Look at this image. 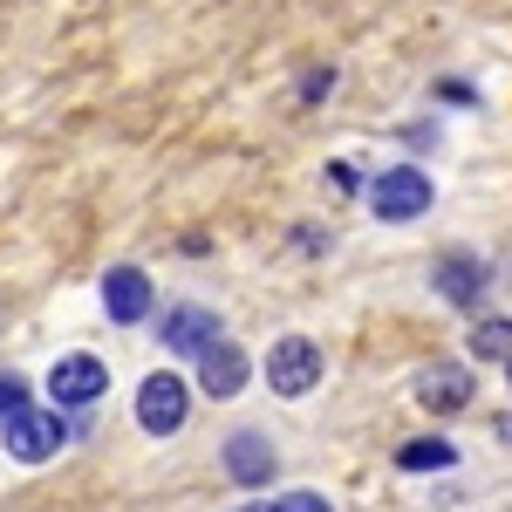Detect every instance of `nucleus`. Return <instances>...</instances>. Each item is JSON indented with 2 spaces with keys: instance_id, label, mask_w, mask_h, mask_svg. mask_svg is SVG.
Instances as JSON below:
<instances>
[{
  "instance_id": "nucleus-1",
  "label": "nucleus",
  "mask_w": 512,
  "mask_h": 512,
  "mask_svg": "<svg viewBox=\"0 0 512 512\" xmlns=\"http://www.w3.org/2000/svg\"><path fill=\"white\" fill-rule=\"evenodd\" d=\"M424 205H431V178H424L417 164H390V171L369 185V212H376V219H390V226L424 219Z\"/></svg>"
},
{
  "instance_id": "nucleus-13",
  "label": "nucleus",
  "mask_w": 512,
  "mask_h": 512,
  "mask_svg": "<svg viewBox=\"0 0 512 512\" xmlns=\"http://www.w3.org/2000/svg\"><path fill=\"white\" fill-rule=\"evenodd\" d=\"M472 355H492V362L506 355L512 362V321H478L472 328Z\"/></svg>"
},
{
  "instance_id": "nucleus-5",
  "label": "nucleus",
  "mask_w": 512,
  "mask_h": 512,
  "mask_svg": "<svg viewBox=\"0 0 512 512\" xmlns=\"http://www.w3.org/2000/svg\"><path fill=\"white\" fill-rule=\"evenodd\" d=\"M103 390H110V369H103L96 355H62V362L48 369V396H55V410H89Z\"/></svg>"
},
{
  "instance_id": "nucleus-6",
  "label": "nucleus",
  "mask_w": 512,
  "mask_h": 512,
  "mask_svg": "<svg viewBox=\"0 0 512 512\" xmlns=\"http://www.w3.org/2000/svg\"><path fill=\"white\" fill-rule=\"evenodd\" d=\"M212 342H226V328H219L212 308H192V301H185V308L164 315V349H171V355H192V362H198Z\"/></svg>"
},
{
  "instance_id": "nucleus-12",
  "label": "nucleus",
  "mask_w": 512,
  "mask_h": 512,
  "mask_svg": "<svg viewBox=\"0 0 512 512\" xmlns=\"http://www.w3.org/2000/svg\"><path fill=\"white\" fill-rule=\"evenodd\" d=\"M396 465H403V472H451L458 451H451V437H410V444L396 451Z\"/></svg>"
},
{
  "instance_id": "nucleus-7",
  "label": "nucleus",
  "mask_w": 512,
  "mask_h": 512,
  "mask_svg": "<svg viewBox=\"0 0 512 512\" xmlns=\"http://www.w3.org/2000/svg\"><path fill=\"white\" fill-rule=\"evenodd\" d=\"M103 308H110V321L137 328V321L151 315V274L144 267H110L103 274Z\"/></svg>"
},
{
  "instance_id": "nucleus-10",
  "label": "nucleus",
  "mask_w": 512,
  "mask_h": 512,
  "mask_svg": "<svg viewBox=\"0 0 512 512\" xmlns=\"http://www.w3.org/2000/svg\"><path fill=\"white\" fill-rule=\"evenodd\" d=\"M437 294H444L451 308H478V294H485V260H472V253L437 260Z\"/></svg>"
},
{
  "instance_id": "nucleus-9",
  "label": "nucleus",
  "mask_w": 512,
  "mask_h": 512,
  "mask_svg": "<svg viewBox=\"0 0 512 512\" xmlns=\"http://www.w3.org/2000/svg\"><path fill=\"white\" fill-rule=\"evenodd\" d=\"M417 403L437 410V417H451V410H465L472 403V369H458V362H437L417 376Z\"/></svg>"
},
{
  "instance_id": "nucleus-17",
  "label": "nucleus",
  "mask_w": 512,
  "mask_h": 512,
  "mask_svg": "<svg viewBox=\"0 0 512 512\" xmlns=\"http://www.w3.org/2000/svg\"><path fill=\"white\" fill-rule=\"evenodd\" d=\"M239 512H274V506H239Z\"/></svg>"
},
{
  "instance_id": "nucleus-3",
  "label": "nucleus",
  "mask_w": 512,
  "mask_h": 512,
  "mask_svg": "<svg viewBox=\"0 0 512 512\" xmlns=\"http://www.w3.org/2000/svg\"><path fill=\"white\" fill-rule=\"evenodd\" d=\"M185 417H192V390L164 369V376H144V390H137V424L151 437H171L185 431Z\"/></svg>"
},
{
  "instance_id": "nucleus-14",
  "label": "nucleus",
  "mask_w": 512,
  "mask_h": 512,
  "mask_svg": "<svg viewBox=\"0 0 512 512\" xmlns=\"http://www.w3.org/2000/svg\"><path fill=\"white\" fill-rule=\"evenodd\" d=\"M21 410H28V383H21L14 369H0V431H7Z\"/></svg>"
},
{
  "instance_id": "nucleus-18",
  "label": "nucleus",
  "mask_w": 512,
  "mask_h": 512,
  "mask_svg": "<svg viewBox=\"0 0 512 512\" xmlns=\"http://www.w3.org/2000/svg\"><path fill=\"white\" fill-rule=\"evenodd\" d=\"M506 376H512V369H506Z\"/></svg>"
},
{
  "instance_id": "nucleus-16",
  "label": "nucleus",
  "mask_w": 512,
  "mask_h": 512,
  "mask_svg": "<svg viewBox=\"0 0 512 512\" xmlns=\"http://www.w3.org/2000/svg\"><path fill=\"white\" fill-rule=\"evenodd\" d=\"M499 431H506V437H512V417H499Z\"/></svg>"
},
{
  "instance_id": "nucleus-4",
  "label": "nucleus",
  "mask_w": 512,
  "mask_h": 512,
  "mask_svg": "<svg viewBox=\"0 0 512 512\" xmlns=\"http://www.w3.org/2000/svg\"><path fill=\"white\" fill-rule=\"evenodd\" d=\"M0 437H7V458H21V465H41V458H55V451L69 444V424H62L55 410H35V403H28V410H21V417H14V424H7Z\"/></svg>"
},
{
  "instance_id": "nucleus-15",
  "label": "nucleus",
  "mask_w": 512,
  "mask_h": 512,
  "mask_svg": "<svg viewBox=\"0 0 512 512\" xmlns=\"http://www.w3.org/2000/svg\"><path fill=\"white\" fill-rule=\"evenodd\" d=\"M274 512H328V499L321 492H287V499H274Z\"/></svg>"
},
{
  "instance_id": "nucleus-2",
  "label": "nucleus",
  "mask_w": 512,
  "mask_h": 512,
  "mask_svg": "<svg viewBox=\"0 0 512 512\" xmlns=\"http://www.w3.org/2000/svg\"><path fill=\"white\" fill-rule=\"evenodd\" d=\"M267 383H274V396H308L321 383V349L308 335H280L267 349Z\"/></svg>"
},
{
  "instance_id": "nucleus-8",
  "label": "nucleus",
  "mask_w": 512,
  "mask_h": 512,
  "mask_svg": "<svg viewBox=\"0 0 512 512\" xmlns=\"http://www.w3.org/2000/svg\"><path fill=\"white\" fill-rule=\"evenodd\" d=\"M246 376H253V362H246L233 342H212V349L198 355V390L219 396V403H233V396L246 390Z\"/></svg>"
},
{
  "instance_id": "nucleus-11",
  "label": "nucleus",
  "mask_w": 512,
  "mask_h": 512,
  "mask_svg": "<svg viewBox=\"0 0 512 512\" xmlns=\"http://www.w3.org/2000/svg\"><path fill=\"white\" fill-rule=\"evenodd\" d=\"M226 465H233L239 485H267L274 478V444L260 431H233V444H226Z\"/></svg>"
}]
</instances>
